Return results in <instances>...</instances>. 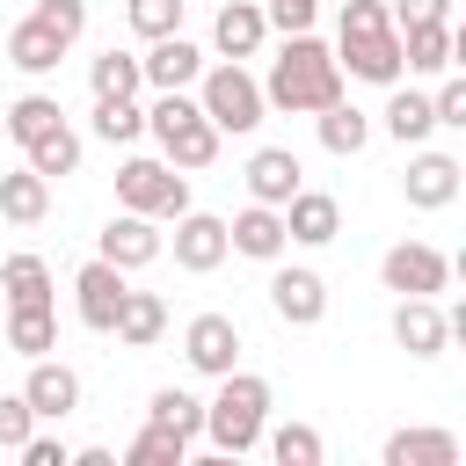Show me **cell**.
Listing matches in <instances>:
<instances>
[{
  "mask_svg": "<svg viewBox=\"0 0 466 466\" xmlns=\"http://www.w3.org/2000/svg\"><path fill=\"white\" fill-rule=\"evenodd\" d=\"M335 95H342V66H335V51H328L313 29L284 36V51L269 58L262 102H269V109H284V116H313V109H328Z\"/></svg>",
  "mask_w": 466,
  "mask_h": 466,
  "instance_id": "obj_1",
  "label": "cell"
},
{
  "mask_svg": "<svg viewBox=\"0 0 466 466\" xmlns=\"http://www.w3.org/2000/svg\"><path fill=\"white\" fill-rule=\"evenodd\" d=\"M269 430V379L262 371H218V393L204 400V437L218 459H248Z\"/></svg>",
  "mask_w": 466,
  "mask_h": 466,
  "instance_id": "obj_2",
  "label": "cell"
},
{
  "mask_svg": "<svg viewBox=\"0 0 466 466\" xmlns=\"http://www.w3.org/2000/svg\"><path fill=\"white\" fill-rule=\"evenodd\" d=\"M335 66L350 80H371V87H393L408 66H400V29L386 15V0H342V29H335Z\"/></svg>",
  "mask_w": 466,
  "mask_h": 466,
  "instance_id": "obj_3",
  "label": "cell"
},
{
  "mask_svg": "<svg viewBox=\"0 0 466 466\" xmlns=\"http://www.w3.org/2000/svg\"><path fill=\"white\" fill-rule=\"evenodd\" d=\"M146 131L160 138V160H175L182 175L218 160V124L197 109V95H189V87H167V95H153V109H146Z\"/></svg>",
  "mask_w": 466,
  "mask_h": 466,
  "instance_id": "obj_4",
  "label": "cell"
},
{
  "mask_svg": "<svg viewBox=\"0 0 466 466\" xmlns=\"http://www.w3.org/2000/svg\"><path fill=\"white\" fill-rule=\"evenodd\" d=\"M197 109L218 124V138H226V131H233V138H248V131L269 116L262 80H255L240 58H218V66H204V73H197Z\"/></svg>",
  "mask_w": 466,
  "mask_h": 466,
  "instance_id": "obj_5",
  "label": "cell"
},
{
  "mask_svg": "<svg viewBox=\"0 0 466 466\" xmlns=\"http://www.w3.org/2000/svg\"><path fill=\"white\" fill-rule=\"evenodd\" d=\"M116 204L124 211H146V218H182L189 211V175L175 160H153V153H131L116 167Z\"/></svg>",
  "mask_w": 466,
  "mask_h": 466,
  "instance_id": "obj_6",
  "label": "cell"
},
{
  "mask_svg": "<svg viewBox=\"0 0 466 466\" xmlns=\"http://www.w3.org/2000/svg\"><path fill=\"white\" fill-rule=\"evenodd\" d=\"M379 284H386V291H400V299H437V291L451 284V255H444V248H430V240H400V248H386Z\"/></svg>",
  "mask_w": 466,
  "mask_h": 466,
  "instance_id": "obj_7",
  "label": "cell"
},
{
  "mask_svg": "<svg viewBox=\"0 0 466 466\" xmlns=\"http://www.w3.org/2000/svg\"><path fill=\"white\" fill-rule=\"evenodd\" d=\"M124 291H131V269H116V262H80V277H73V306H80V328H95V335H109L116 328V313H124Z\"/></svg>",
  "mask_w": 466,
  "mask_h": 466,
  "instance_id": "obj_8",
  "label": "cell"
},
{
  "mask_svg": "<svg viewBox=\"0 0 466 466\" xmlns=\"http://www.w3.org/2000/svg\"><path fill=\"white\" fill-rule=\"evenodd\" d=\"M182 357H189V371H204V379L233 371V364H240V320H233V313H197V320L182 328Z\"/></svg>",
  "mask_w": 466,
  "mask_h": 466,
  "instance_id": "obj_9",
  "label": "cell"
},
{
  "mask_svg": "<svg viewBox=\"0 0 466 466\" xmlns=\"http://www.w3.org/2000/svg\"><path fill=\"white\" fill-rule=\"evenodd\" d=\"M22 400L36 422H66L80 408V371L58 364V357H29V379H22Z\"/></svg>",
  "mask_w": 466,
  "mask_h": 466,
  "instance_id": "obj_10",
  "label": "cell"
},
{
  "mask_svg": "<svg viewBox=\"0 0 466 466\" xmlns=\"http://www.w3.org/2000/svg\"><path fill=\"white\" fill-rule=\"evenodd\" d=\"M226 248H233V255H248V262H277V255L291 248V233H284V211L248 197V211H233V218H226Z\"/></svg>",
  "mask_w": 466,
  "mask_h": 466,
  "instance_id": "obj_11",
  "label": "cell"
},
{
  "mask_svg": "<svg viewBox=\"0 0 466 466\" xmlns=\"http://www.w3.org/2000/svg\"><path fill=\"white\" fill-rule=\"evenodd\" d=\"M459 160L451 153H430V146H415V160H408V175H400V197L415 204V211H444L451 197H459Z\"/></svg>",
  "mask_w": 466,
  "mask_h": 466,
  "instance_id": "obj_12",
  "label": "cell"
},
{
  "mask_svg": "<svg viewBox=\"0 0 466 466\" xmlns=\"http://www.w3.org/2000/svg\"><path fill=\"white\" fill-rule=\"evenodd\" d=\"M160 233H153V218L146 211H116L109 226H102V240H95V255L102 262H116V269H146V262H160Z\"/></svg>",
  "mask_w": 466,
  "mask_h": 466,
  "instance_id": "obj_13",
  "label": "cell"
},
{
  "mask_svg": "<svg viewBox=\"0 0 466 466\" xmlns=\"http://www.w3.org/2000/svg\"><path fill=\"white\" fill-rule=\"evenodd\" d=\"M269 306H277L284 328H320V313H328V277H320V269H277V277H269Z\"/></svg>",
  "mask_w": 466,
  "mask_h": 466,
  "instance_id": "obj_14",
  "label": "cell"
},
{
  "mask_svg": "<svg viewBox=\"0 0 466 466\" xmlns=\"http://www.w3.org/2000/svg\"><path fill=\"white\" fill-rule=\"evenodd\" d=\"M393 342L430 364V357H444V342H451V313H444L437 299H400V306H393Z\"/></svg>",
  "mask_w": 466,
  "mask_h": 466,
  "instance_id": "obj_15",
  "label": "cell"
},
{
  "mask_svg": "<svg viewBox=\"0 0 466 466\" xmlns=\"http://www.w3.org/2000/svg\"><path fill=\"white\" fill-rule=\"evenodd\" d=\"M138 73H146V87H153V95H167V87H197V73H204V51H197V44L175 29V36H153V44H146Z\"/></svg>",
  "mask_w": 466,
  "mask_h": 466,
  "instance_id": "obj_16",
  "label": "cell"
},
{
  "mask_svg": "<svg viewBox=\"0 0 466 466\" xmlns=\"http://www.w3.org/2000/svg\"><path fill=\"white\" fill-rule=\"evenodd\" d=\"M284 233H291L299 248H328V240L342 233V204H335L328 189H306V182H299V189L284 197Z\"/></svg>",
  "mask_w": 466,
  "mask_h": 466,
  "instance_id": "obj_17",
  "label": "cell"
},
{
  "mask_svg": "<svg viewBox=\"0 0 466 466\" xmlns=\"http://www.w3.org/2000/svg\"><path fill=\"white\" fill-rule=\"evenodd\" d=\"M226 255H233V248H226V218H211V211L189 204V211L175 218V262H182L189 277H204V269H218Z\"/></svg>",
  "mask_w": 466,
  "mask_h": 466,
  "instance_id": "obj_18",
  "label": "cell"
},
{
  "mask_svg": "<svg viewBox=\"0 0 466 466\" xmlns=\"http://www.w3.org/2000/svg\"><path fill=\"white\" fill-rule=\"evenodd\" d=\"M262 36H269L262 0H226V7H218V22H211V51H218V58H240V66L262 51Z\"/></svg>",
  "mask_w": 466,
  "mask_h": 466,
  "instance_id": "obj_19",
  "label": "cell"
},
{
  "mask_svg": "<svg viewBox=\"0 0 466 466\" xmlns=\"http://www.w3.org/2000/svg\"><path fill=\"white\" fill-rule=\"evenodd\" d=\"M400 66L408 73H451L459 66V29L451 22H408L400 29Z\"/></svg>",
  "mask_w": 466,
  "mask_h": 466,
  "instance_id": "obj_20",
  "label": "cell"
},
{
  "mask_svg": "<svg viewBox=\"0 0 466 466\" xmlns=\"http://www.w3.org/2000/svg\"><path fill=\"white\" fill-rule=\"evenodd\" d=\"M299 182H306V167H299L291 146H262V153L248 160V197H255V204H277V211H284V197H291Z\"/></svg>",
  "mask_w": 466,
  "mask_h": 466,
  "instance_id": "obj_21",
  "label": "cell"
},
{
  "mask_svg": "<svg viewBox=\"0 0 466 466\" xmlns=\"http://www.w3.org/2000/svg\"><path fill=\"white\" fill-rule=\"evenodd\" d=\"M386 466H459V437L451 430H393L379 444Z\"/></svg>",
  "mask_w": 466,
  "mask_h": 466,
  "instance_id": "obj_22",
  "label": "cell"
},
{
  "mask_svg": "<svg viewBox=\"0 0 466 466\" xmlns=\"http://www.w3.org/2000/svg\"><path fill=\"white\" fill-rule=\"evenodd\" d=\"M66 51H73V44H66V36H51L36 15H22V22L7 29V66H15V73H51Z\"/></svg>",
  "mask_w": 466,
  "mask_h": 466,
  "instance_id": "obj_23",
  "label": "cell"
},
{
  "mask_svg": "<svg viewBox=\"0 0 466 466\" xmlns=\"http://www.w3.org/2000/svg\"><path fill=\"white\" fill-rule=\"evenodd\" d=\"M124 350H153L160 335H167V299L160 291H124V313H116V328H109Z\"/></svg>",
  "mask_w": 466,
  "mask_h": 466,
  "instance_id": "obj_24",
  "label": "cell"
},
{
  "mask_svg": "<svg viewBox=\"0 0 466 466\" xmlns=\"http://www.w3.org/2000/svg\"><path fill=\"white\" fill-rule=\"evenodd\" d=\"M379 124H386V138H400V146H422V138L437 131V109H430V95H415V87H400V80H393V95H386Z\"/></svg>",
  "mask_w": 466,
  "mask_h": 466,
  "instance_id": "obj_25",
  "label": "cell"
},
{
  "mask_svg": "<svg viewBox=\"0 0 466 466\" xmlns=\"http://www.w3.org/2000/svg\"><path fill=\"white\" fill-rule=\"evenodd\" d=\"M44 211H51V182H44L29 160H22L15 175H0V218H7V226H36Z\"/></svg>",
  "mask_w": 466,
  "mask_h": 466,
  "instance_id": "obj_26",
  "label": "cell"
},
{
  "mask_svg": "<svg viewBox=\"0 0 466 466\" xmlns=\"http://www.w3.org/2000/svg\"><path fill=\"white\" fill-rule=\"evenodd\" d=\"M87 131H95L102 146H138V138H146V109H138V95H95Z\"/></svg>",
  "mask_w": 466,
  "mask_h": 466,
  "instance_id": "obj_27",
  "label": "cell"
},
{
  "mask_svg": "<svg viewBox=\"0 0 466 466\" xmlns=\"http://www.w3.org/2000/svg\"><path fill=\"white\" fill-rule=\"evenodd\" d=\"M313 124H320V146L335 153V160H350V153H364V138H371V116L357 109V102H328V109H313Z\"/></svg>",
  "mask_w": 466,
  "mask_h": 466,
  "instance_id": "obj_28",
  "label": "cell"
},
{
  "mask_svg": "<svg viewBox=\"0 0 466 466\" xmlns=\"http://www.w3.org/2000/svg\"><path fill=\"white\" fill-rule=\"evenodd\" d=\"M0 291H7V306H51V262L44 255H7L0 262Z\"/></svg>",
  "mask_w": 466,
  "mask_h": 466,
  "instance_id": "obj_29",
  "label": "cell"
},
{
  "mask_svg": "<svg viewBox=\"0 0 466 466\" xmlns=\"http://www.w3.org/2000/svg\"><path fill=\"white\" fill-rule=\"evenodd\" d=\"M7 350L15 357H51L58 350V313L51 306H7Z\"/></svg>",
  "mask_w": 466,
  "mask_h": 466,
  "instance_id": "obj_30",
  "label": "cell"
},
{
  "mask_svg": "<svg viewBox=\"0 0 466 466\" xmlns=\"http://www.w3.org/2000/svg\"><path fill=\"white\" fill-rule=\"evenodd\" d=\"M22 160H29L44 182H58V175H73V167H80V131H73V124H51L44 138H29V146H22Z\"/></svg>",
  "mask_w": 466,
  "mask_h": 466,
  "instance_id": "obj_31",
  "label": "cell"
},
{
  "mask_svg": "<svg viewBox=\"0 0 466 466\" xmlns=\"http://www.w3.org/2000/svg\"><path fill=\"white\" fill-rule=\"evenodd\" d=\"M146 422H160V430H175V437H204V400L197 393H182V386H160L153 400H146Z\"/></svg>",
  "mask_w": 466,
  "mask_h": 466,
  "instance_id": "obj_32",
  "label": "cell"
},
{
  "mask_svg": "<svg viewBox=\"0 0 466 466\" xmlns=\"http://www.w3.org/2000/svg\"><path fill=\"white\" fill-rule=\"evenodd\" d=\"M262 444H269L277 466H320L328 459V444H320L313 422H277V430H262Z\"/></svg>",
  "mask_w": 466,
  "mask_h": 466,
  "instance_id": "obj_33",
  "label": "cell"
},
{
  "mask_svg": "<svg viewBox=\"0 0 466 466\" xmlns=\"http://www.w3.org/2000/svg\"><path fill=\"white\" fill-rule=\"evenodd\" d=\"M87 87H95V95H138V87H146L138 51H116V44H109V51L87 66Z\"/></svg>",
  "mask_w": 466,
  "mask_h": 466,
  "instance_id": "obj_34",
  "label": "cell"
},
{
  "mask_svg": "<svg viewBox=\"0 0 466 466\" xmlns=\"http://www.w3.org/2000/svg\"><path fill=\"white\" fill-rule=\"evenodd\" d=\"M0 116H7V138H15V146H29V138H44L51 124H66V109H58L51 95H22V102H7Z\"/></svg>",
  "mask_w": 466,
  "mask_h": 466,
  "instance_id": "obj_35",
  "label": "cell"
},
{
  "mask_svg": "<svg viewBox=\"0 0 466 466\" xmlns=\"http://www.w3.org/2000/svg\"><path fill=\"white\" fill-rule=\"evenodd\" d=\"M131 466H182L189 459V437H175V430H160V422H146L138 437H131V451H124Z\"/></svg>",
  "mask_w": 466,
  "mask_h": 466,
  "instance_id": "obj_36",
  "label": "cell"
},
{
  "mask_svg": "<svg viewBox=\"0 0 466 466\" xmlns=\"http://www.w3.org/2000/svg\"><path fill=\"white\" fill-rule=\"evenodd\" d=\"M124 22H131V36H175L182 29V0H124Z\"/></svg>",
  "mask_w": 466,
  "mask_h": 466,
  "instance_id": "obj_37",
  "label": "cell"
},
{
  "mask_svg": "<svg viewBox=\"0 0 466 466\" xmlns=\"http://www.w3.org/2000/svg\"><path fill=\"white\" fill-rule=\"evenodd\" d=\"M29 15H36L51 36H66V44H80V36H87V0H36Z\"/></svg>",
  "mask_w": 466,
  "mask_h": 466,
  "instance_id": "obj_38",
  "label": "cell"
},
{
  "mask_svg": "<svg viewBox=\"0 0 466 466\" xmlns=\"http://www.w3.org/2000/svg\"><path fill=\"white\" fill-rule=\"evenodd\" d=\"M36 430V415H29V400L22 393H0V451H22V437Z\"/></svg>",
  "mask_w": 466,
  "mask_h": 466,
  "instance_id": "obj_39",
  "label": "cell"
},
{
  "mask_svg": "<svg viewBox=\"0 0 466 466\" xmlns=\"http://www.w3.org/2000/svg\"><path fill=\"white\" fill-rule=\"evenodd\" d=\"M15 459H22V466H73V444H66V437H44V430H29Z\"/></svg>",
  "mask_w": 466,
  "mask_h": 466,
  "instance_id": "obj_40",
  "label": "cell"
},
{
  "mask_svg": "<svg viewBox=\"0 0 466 466\" xmlns=\"http://www.w3.org/2000/svg\"><path fill=\"white\" fill-rule=\"evenodd\" d=\"M313 15H320V0H269V7H262V22H269V29H284V36L313 29Z\"/></svg>",
  "mask_w": 466,
  "mask_h": 466,
  "instance_id": "obj_41",
  "label": "cell"
},
{
  "mask_svg": "<svg viewBox=\"0 0 466 466\" xmlns=\"http://www.w3.org/2000/svg\"><path fill=\"white\" fill-rule=\"evenodd\" d=\"M430 109H437V124H451V131H466V80H459V73H444V87L430 95Z\"/></svg>",
  "mask_w": 466,
  "mask_h": 466,
  "instance_id": "obj_42",
  "label": "cell"
},
{
  "mask_svg": "<svg viewBox=\"0 0 466 466\" xmlns=\"http://www.w3.org/2000/svg\"><path fill=\"white\" fill-rule=\"evenodd\" d=\"M386 15H393V29H408V22H451V0H386Z\"/></svg>",
  "mask_w": 466,
  "mask_h": 466,
  "instance_id": "obj_43",
  "label": "cell"
},
{
  "mask_svg": "<svg viewBox=\"0 0 466 466\" xmlns=\"http://www.w3.org/2000/svg\"><path fill=\"white\" fill-rule=\"evenodd\" d=\"M73 466H116V451H109V444H80V451H73Z\"/></svg>",
  "mask_w": 466,
  "mask_h": 466,
  "instance_id": "obj_44",
  "label": "cell"
},
{
  "mask_svg": "<svg viewBox=\"0 0 466 466\" xmlns=\"http://www.w3.org/2000/svg\"><path fill=\"white\" fill-rule=\"evenodd\" d=\"M0 138H7V116H0Z\"/></svg>",
  "mask_w": 466,
  "mask_h": 466,
  "instance_id": "obj_45",
  "label": "cell"
}]
</instances>
